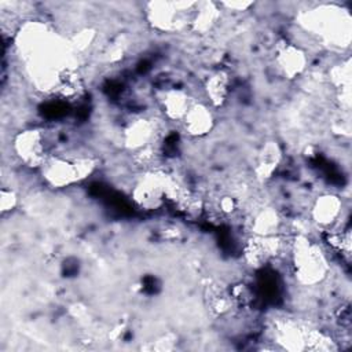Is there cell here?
Segmentation results:
<instances>
[{"instance_id":"5b68a950","label":"cell","mask_w":352,"mask_h":352,"mask_svg":"<svg viewBox=\"0 0 352 352\" xmlns=\"http://www.w3.org/2000/svg\"><path fill=\"white\" fill-rule=\"evenodd\" d=\"M12 150L23 165L38 169L52 155L50 153V139L45 131L40 128H28L16 133L12 139Z\"/></svg>"},{"instance_id":"5bb4252c","label":"cell","mask_w":352,"mask_h":352,"mask_svg":"<svg viewBox=\"0 0 352 352\" xmlns=\"http://www.w3.org/2000/svg\"><path fill=\"white\" fill-rule=\"evenodd\" d=\"M282 160V151L276 142H267L261 146L257 153L253 172L258 180H265L271 177L274 170L278 168Z\"/></svg>"},{"instance_id":"52a82bcc","label":"cell","mask_w":352,"mask_h":352,"mask_svg":"<svg viewBox=\"0 0 352 352\" xmlns=\"http://www.w3.org/2000/svg\"><path fill=\"white\" fill-rule=\"evenodd\" d=\"M158 129L155 121L150 117H135L122 128L121 143L125 150L135 153L146 146L154 144Z\"/></svg>"},{"instance_id":"3957f363","label":"cell","mask_w":352,"mask_h":352,"mask_svg":"<svg viewBox=\"0 0 352 352\" xmlns=\"http://www.w3.org/2000/svg\"><path fill=\"white\" fill-rule=\"evenodd\" d=\"M96 166V160L87 155H51L41 166L44 180L56 188L69 187L88 177Z\"/></svg>"},{"instance_id":"7c38bea8","label":"cell","mask_w":352,"mask_h":352,"mask_svg":"<svg viewBox=\"0 0 352 352\" xmlns=\"http://www.w3.org/2000/svg\"><path fill=\"white\" fill-rule=\"evenodd\" d=\"M206 103L212 109L221 107L231 92V78L226 70H216L204 80Z\"/></svg>"},{"instance_id":"4fadbf2b","label":"cell","mask_w":352,"mask_h":352,"mask_svg":"<svg viewBox=\"0 0 352 352\" xmlns=\"http://www.w3.org/2000/svg\"><path fill=\"white\" fill-rule=\"evenodd\" d=\"M249 228L252 235L257 236L279 235V231L282 228V217L276 209L265 206L252 214Z\"/></svg>"},{"instance_id":"30bf717a","label":"cell","mask_w":352,"mask_h":352,"mask_svg":"<svg viewBox=\"0 0 352 352\" xmlns=\"http://www.w3.org/2000/svg\"><path fill=\"white\" fill-rule=\"evenodd\" d=\"M183 131L194 139L209 135L214 128V114L206 102H192L186 116L180 121Z\"/></svg>"},{"instance_id":"2e32d148","label":"cell","mask_w":352,"mask_h":352,"mask_svg":"<svg viewBox=\"0 0 352 352\" xmlns=\"http://www.w3.org/2000/svg\"><path fill=\"white\" fill-rule=\"evenodd\" d=\"M16 202H18L16 192H15L12 188H6V187H3V188H1V192H0V206H1V212H3V213L11 212V210L16 206Z\"/></svg>"},{"instance_id":"9a60e30c","label":"cell","mask_w":352,"mask_h":352,"mask_svg":"<svg viewBox=\"0 0 352 352\" xmlns=\"http://www.w3.org/2000/svg\"><path fill=\"white\" fill-rule=\"evenodd\" d=\"M220 19V6L214 3H198L192 15L190 29L205 34L210 32Z\"/></svg>"},{"instance_id":"8fae6325","label":"cell","mask_w":352,"mask_h":352,"mask_svg":"<svg viewBox=\"0 0 352 352\" xmlns=\"http://www.w3.org/2000/svg\"><path fill=\"white\" fill-rule=\"evenodd\" d=\"M192 102L194 99L190 96V94L182 88H168L162 91L158 99L165 118L179 122L183 120Z\"/></svg>"},{"instance_id":"6da1fadb","label":"cell","mask_w":352,"mask_h":352,"mask_svg":"<svg viewBox=\"0 0 352 352\" xmlns=\"http://www.w3.org/2000/svg\"><path fill=\"white\" fill-rule=\"evenodd\" d=\"M296 279L302 286H316L329 274L330 265L323 249L308 235L297 234L289 246Z\"/></svg>"},{"instance_id":"ba28073f","label":"cell","mask_w":352,"mask_h":352,"mask_svg":"<svg viewBox=\"0 0 352 352\" xmlns=\"http://www.w3.org/2000/svg\"><path fill=\"white\" fill-rule=\"evenodd\" d=\"M342 216V199L331 192H326L314 199L309 209V221L329 231L334 228Z\"/></svg>"},{"instance_id":"277c9868","label":"cell","mask_w":352,"mask_h":352,"mask_svg":"<svg viewBox=\"0 0 352 352\" xmlns=\"http://www.w3.org/2000/svg\"><path fill=\"white\" fill-rule=\"evenodd\" d=\"M197 4L186 1H154L147 4L146 16L148 23L160 32H179L190 28Z\"/></svg>"},{"instance_id":"9c48e42d","label":"cell","mask_w":352,"mask_h":352,"mask_svg":"<svg viewBox=\"0 0 352 352\" xmlns=\"http://www.w3.org/2000/svg\"><path fill=\"white\" fill-rule=\"evenodd\" d=\"M274 60L279 73L289 80L301 76L308 66L307 52L300 45L293 43H285L282 45H278Z\"/></svg>"},{"instance_id":"7a4b0ae2","label":"cell","mask_w":352,"mask_h":352,"mask_svg":"<svg viewBox=\"0 0 352 352\" xmlns=\"http://www.w3.org/2000/svg\"><path fill=\"white\" fill-rule=\"evenodd\" d=\"M305 29L320 36L329 44L346 47L351 41V18L345 10L320 6L302 16Z\"/></svg>"},{"instance_id":"8992f818","label":"cell","mask_w":352,"mask_h":352,"mask_svg":"<svg viewBox=\"0 0 352 352\" xmlns=\"http://www.w3.org/2000/svg\"><path fill=\"white\" fill-rule=\"evenodd\" d=\"M168 175L155 169L143 170L132 188L133 201L143 209H155L166 198Z\"/></svg>"}]
</instances>
